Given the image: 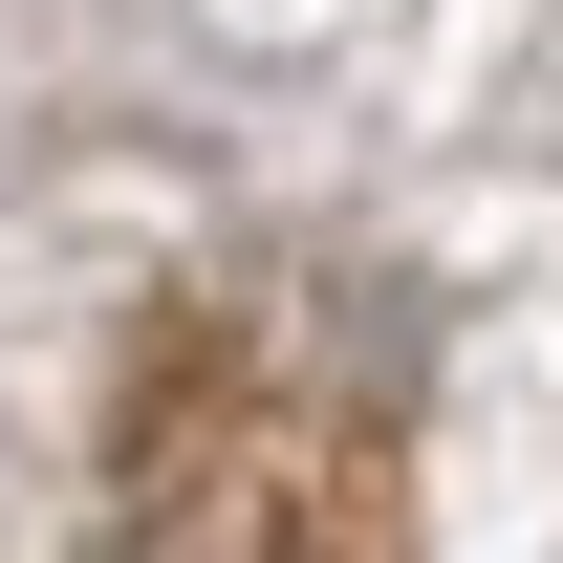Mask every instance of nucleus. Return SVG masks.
Masks as SVG:
<instances>
[{
    "label": "nucleus",
    "instance_id": "nucleus-1",
    "mask_svg": "<svg viewBox=\"0 0 563 563\" xmlns=\"http://www.w3.org/2000/svg\"><path fill=\"white\" fill-rule=\"evenodd\" d=\"M131 542L152 563H390V433L303 390L261 325H196L131 390Z\"/></svg>",
    "mask_w": 563,
    "mask_h": 563
}]
</instances>
